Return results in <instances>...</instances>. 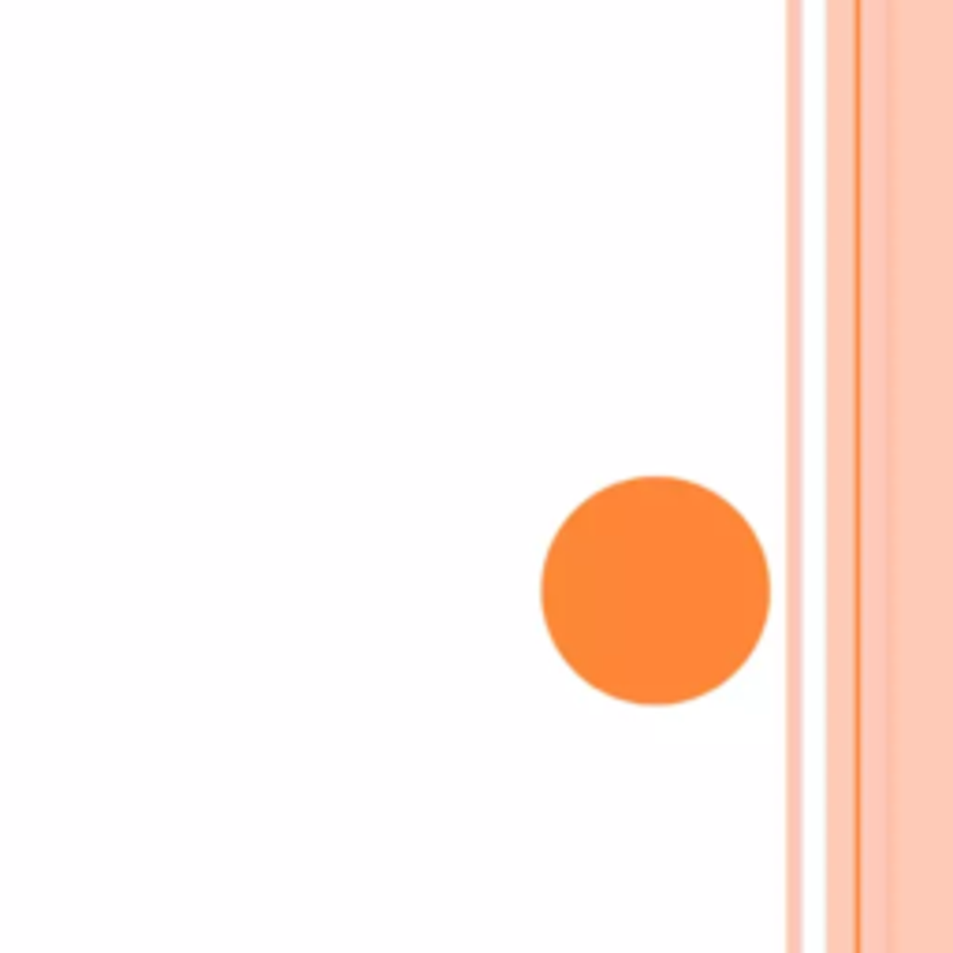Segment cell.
Segmentation results:
<instances>
[{"label": "cell", "instance_id": "1", "mask_svg": "<svg viewBox=\"0 0 953 953\" xmlns=\"http://www.w3.org/2000/svg\"><path fill=\"white\" fill-rule=\"evenodd\" d=\"M768 559L726 500L674 476L615 484L559 529L544 615L600 693L678 704L723 685L764 633Z\"/></svg>", "mask_w": 953, "mask_h": 953}]
</instances>
